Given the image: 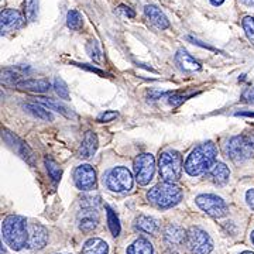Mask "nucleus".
<instances>
[{"label": "nucleus", "mask_w": 254, "mask_h": 254, "mask_svg": "<svg viewBox=\"0 0 254 254\" xmlns=\"http://www.w3.org/2000/svg\"><path fill=\"white\" fill-rule=\"evenodd\" d=\"M218 148L212 141L203 143L192 150V153L188 155L187 161L184 164L185 173L190 177L202 175L212 168V165L216 160Z\"/></svg>", "instance_id": "nucleus-1"}, {"label": "nucleus", "mask_w": 254, "mask_h": 254, "mask_svg": "<svg viewBox=\"0 0 254 254\" xmlns=\"http://www.w3.org/2000/svg\"><path fill=\"white\" fill-rule=\"evenodd\" d=\"M1 235L11 250H21L27 247L28 242V223L23 216L11 215L1 223Z\"/></svg>", "instance_id": "nucleus-2"}, {"label": "nucleus", "mask_w": 254, "mask_h": 254, "mask_svg": "<svg viewBox=\"0 0 254 254\" xmlns=\"http://www.w3.org/2000/svg\"><path fill=\"white\" fill-rule=\"evenodd\" d=\"M227 157L235 163H245L254 157V133L232 137L225 147Z\"/></svg>", "instance_id": "nucleus-3"}, {"label": "nucleus", "mask_w": 254, "mask_h": 254, "mask_svg": "<svg viewBox=\"0 0 254 254\" xmlns=\"http://www.w3.org/2000/svg\"><path fill=\"white\" fill-rule=\"evenodd\" d=\"M147 199L158 208H171L182 199V190L175 184H158L147 192Z\"/></svg>", "instance_id": "nucleus-4"}, {"label": "nucleus", "mask_w": 254, "mask_h": 254, "mask_svg": "<svg viewBox=\"0 0 254 254\" xmlns=\"http://www.w3.org/2000/svg\"><path fill=\"white\" fill-rule=\"evenodd\" d=\"M160 177L164 182L175 184L182 174V158L177 151H164L160 155Z\"/></svg>", "instance_id": "nucleus-5"}, {"label": "nucleus", "mask_w": 254, "mask_h": 254, "mask_svg": "<svg viewBox=\"0 0 254 254\" xmlns=\"http://www.w3.org/2000/svg\"><path fill=\"white\" fill-rule=\"evenodd\" d=\"M185 245L188 247L190 254H209L213 247L208 233L196 226L190 227L187 232Z\"/></svg>", "instance_id": "nucleus-6"}, {"label": "nucleus", "mask_w": 254, "mask_h": 254, "mask_svg": "<svg viewBox=\"0 0 254 254\" xmlns=\"http://www.w3.org/2000/svg\"><path fill=\"white\" fill-rule=\"evenodd\" d=\"M105 184L113 192H126L133 187V175L125 167H116L108 173Z\"/></svg>", "instance_id": "nucleus-7"}, {"label": "nucleus", "mask_w": 254, "mask_h": 254, "mask_svg": "<svg viewBox=\"0 0 254 254\" xmlns=\"http://www.w3.org/2000/svg\"><path fill=\"white\" fill-rule=\"evenodd\" d=\"M195 202L203 212H206L209 216H212V218H223V216H226L227 212H229L226 202L222 199L220 196L212 195V193L198 195Z\"/></svg>", "instance_id": "nucleus-8"}, {"label": "nucleus", "mask_w": 254, "mask_h": 254, "mask_svg": "<svg viewBox=\"0 0 254 254\" xmlns=\"http://www.w3.org/2000/svg\"><path fill=\"white\" fill-rule=\"evenodd\" d=\"M134 173H136V181L140 185H147L153 180L155 173V158L153 154H140L134 160Z\"/></svg>", "instance_id": "nucleus-9"}, {"label": "nucleus", "mask_w": 254, "mask_h": 254, "mask_svg": "<svg viewBox=\"0 0 254 254\" xmlns=\"http://www.w3.org/2000/svg\"><path fill=\"white\" fill-rule=\"evenodd\" d=\"M73 182L81 190H91L96 187V171L92 165L82 164L73 171Z\"/></svg>", "instance_id": "nucleus-10"}, {"label": "nucleus", "mask_w": 254, "mask_h": 254, "mask_svg": "<svg viewBox=\"0 0 254 254\" xmlns=\"http://www.w3.org/2000/svg\"><path fill=\"white\" fill-rule=\"evenodd\" d=\"M24 26V18L21 13L14 9H6L0 14V28H1V36L14 33Z\"/></svg>", "instance_id": "nucleus-11"}, {"label": "nucleus", "mask_w": 254, "mask_h": 254, "mask_svg": "<svg viewBox=\"0 0 254 254\" xmlns=\"http://www.w3.org/2000/svg\"><path fill=\"white\" fill-rule=\"evenodd\" d=\"M48 242V232L40 223H28V242L27 247L31 250L44 249Z\"/></svg>", "instance_id": "nucleus-12"}, {"label": "nucleus", "mask_w": 254, "mask_h": 254, "mask_svg": "<svg viewBox=\"0 0 254 254\" xmlns=\"http://www.w3.org/2000/svg\"><path fill=\"white\" fill-rule=\"evenodd\" d=\"M1 137L4 138V141L7 143V144L14 150V151H17L18 154L21 155L24 160H27L28 163H31V160H30V157H33V154H31V151H30V148H28L27 145L24 144L18 137H16L13 133H10V131H3V134H1Z\"/></svg>", "instance_id": "nucleus-13"}, {"label": "nucleus", "mask_w": 254, "mask_h": 254, "mask_svg": "<svg viewBox=\"0 0 254 254\" xmlns=\"http://www.w3.org/2000/svg\"><path fill=\"white\" fill-rule=\"evenodd\" d=\"M164 240L168 246H181L187 240V232L177 225H168L164 230Z\"/></svg>", "instance_id": "nucleus-14"}, {"label": "nucleus", "mask_w": 254, "mask_h": 254, "mask_svg": "<svg viewBox=\"0 0 254 254\" xmlns=\"http://www.w3.org/2000/svg\"><path fill=\"white\" fill-rule=\"evenodd\" d=\"M144 14L145 17L150 20V23H153L155 27L161 28V30H165L168 28L170 23H168V18L165 17L161 10L158 9L157 6H153V4H147L144 7Z\"/></svg>", "instance_id": "nucleus-15"}, {"label": "nucleus", "mask_w": 254, "mask_h": 254, "mask_svg": "<svg viewBox=\"0 0 254 254\" xmlns=\"http://www.w3.org/2000/svg\"><path fill=\"white\" fill-rule=\"evenodd\" d=\"M230 178V170L223 163H216L209 170V180L216 185H225Z\"/></svg>", "instance_id": "nucleus-16"}, {"label": "nucleus", "mask_w": 254, "mask_h": 254, "mask_svg": "<svg viewBox=\"0 0 254 254\" xmlns=\"http://www.w3.org/2000/svg\"><path fill=\"white\" fill-rule=\"evenodd\" d=\"M98 148V137L92 131H86L79 147V157L81 158H91Z\"/></svg>", "instance_id": "nucleus-17"}, {"label": "nucleus", "mask_w": 254, "mask_h": 254, "mask_svg": "<svg viewBox=\"0 0 254 254\" xmlns=\"http://www.w3.org/2000/svg\"><path fill=\"white\" fill-rule=\"evenodd\" d=\"M18 89L21 91H30L36 92V93H44L50 88H51V83L46 79H24V81H20L16 85Z\"/></svg>", "instance_id": "nucleus-18"}, {"label": "nucleus", "mask_w": 254, "mask_h": 254, "mask_svg": "<svg viewBox=\"0 0 254 254\" xmlns=\"http://www.w3.org/2000/svg\"><path fill=\"white\" fill-rule=\"evenodd\" d=\"M177 63L181 66L184 71H188V72H195V71H199L200 64L198 61H195V58L190 55L185 50H180L177 53Z\"/></svg>", "instance_id": "nucleus-19"}, {"label": "nucleus", "mask_w": 254, "mask_h": 254, "mask_svg": "<svg viewBox=\"0 0 254 254\" xmlns=\"http://www.w3.org/2000/svg\"><path fill=\"white\" fill-rule=\"evenodd\" d=\"M108 252H109L108 243L102 239L93 237L83 245L81 254H108Z\"/></svg>", "instance_id": "nucleus-20"}, {"label": "nucleus", "mask_w": 254, "mask_h": 254, "mask_svg": "<svg viewBox=\"0 0 254 254\" xmlns=\"http://www.w3.org/2000/svg\"><path fill=\"white\" fill-rule=\"evenodd\" d=\"M38 102H40L41 105H44V106L48 108V109L55 110V112L61 113V115L65 116V118L76 119V115L73 113L72 110L69 109L68 106H65V105L61 103V102H58V100L50 99V98H38Z\"/></svg>", "instance_id": "nucleus-21"}, {"label": "nucleus", "mask_w": 254, "mask_h": 254, "mask_svg": "<svg viewBox=\"0 0 254 254\" xmlns=\"http://www.w3.org/2000/svg\"><path fill=\"white\" fill-rule=\"evenodd\" d=\"M134 227H136V230L145 233V235H155L158 232V222L150 216L141 215L136 219Z\"/></svg>", "instance_id": "nucleus-22"}, {"label": "nucleus", "mask_w": 254, "mask_h": 254, "mask_svg": "<svg viewBox=\"0 0 254 254\" xmlns=\"http://www.w3.org/2000/svg\"><path fill=\"white\" fill-rule=\"evenodd\" d=\"M98 226V215L95 209H86L83 210V215L79 219V229L82 232H92Z\"/></svg>", "instance_id": "nucleus-23"}, {"label": "nucleus", "mask_w": 254, "mask_h": 254, "mask_svg": "<svg viewBox=\"0 0 254 254\" xmlns=\"http://www.w3.org/2000/svg\"><path fill=\"white\" fill-rule=\"evenodd\" d=\"M127 254H153V245L147 239H137L128 246Z\"/></svg>", "instance_id": "nucleus-24"}, {"label": "nucleus", "mask_w": 254, "mask_h": 254, "mask_svg": "<svg viewBox=\"0 0 254 254\" xmlns=\"http://www.w3.org/2000/svg\"><path fill=\"white\" fill-rule=\"evenodd\" d=\"M23 108L27 110L28 113H31L33 116H36V118L43 119V120H47V122L53 120V115L47 109L41 108L40 105H37V103H24Z\"/></svg>", "instance_id": "nucleus-25"}, {"label": "nucleus", "mask_w": 254, "mask_h": 254, "mask_svg": "<svg viewBox=\"0 0 254 254\" xmlns=\"http://www.w3.org/2000/svg\"><path fill=\"white\" fill-rule=\"evenodd\" d=\"M46 167H47V171H48V175L51 177V180H53V181L58 182L60 180H61L63 170H61V167L55 163L51 157H47L46 158Z\"/></svg>", "instance_id": "nucleus-26"}, {"label": "nucleus", "mask_w": 254, "mask_h": 254, "mask_svg": "<svg viewBox=\"0 0 254 254\" xmlns=\"http://www.w3.org/2000/svg\"><path fill=\"white\" fill-rule=\"evenodd\" d=\"M66 26L73 30L78 31L82 28V16L79 14V11L76 10H69L66 14Z\"/></svg>", "instance_id": "nucleus-27"}, {"label": "nucleus", "mask_w": 254, "mask_h": 254, "mask_svg": "<svg viewBox=\"0 0 254 254\" xmlns=\"http://www.w3.org/2000/svg\"><path fill=\"white\" fill-rule=\"evenodd\" d=\"M38 13V0H24V14L27 21H34Z\"/></svg>", "instance_id": "nucleus-28"}, {"label": "nucleus", "mask_w": 254, "mask_h": 254, "mask_svg": "<svg viewBox=\"0 0 254 254\" xmlns=\"http://www.w3.org/2000/svg\"><path fill=\"white\" fill-rule=\"evenodd\" d=\"M106 210H108V223H109L110 232L113 236H119L120 235V223H119L118 216L113 212V209L109 208V206H106Z\"/></svg>", "instance_id": "nucleus-29"}, {"label": "nucleus", "mask_w": 254, "mask_h": 254, "mask_svg": "<svg viewBox=\"0 0 254 254\" xmlns=\"http://www.w3.org/2000/svg\"><path fill=\"white\" fill-rule=\"evenodd\" d=\"M86 51H88V54L91 57L93 61H96V63H102L103 61V58H102V51H100L99 46H98V43L96 41H88V44H86Z\"/></svg>", "instance_id": "nucleus-30"}, {"label": "nucleus", "mask_w": 254, "mask_h": 254, "mask_svg": "<svg viewBox=\"0 0 254 254\" xmlns=\"http://www.w3.org/2000/svg\"><path fill=\"white\" fill-rule=\"evenodd\" d=\"M242 24L249 41L254 46V16H246Z\"/></svg>", "instance_id": "nucleus-31"}, {"label": "nucleus", "mask_w": 254, "mask_h": 254, "mask_svg": "<svg viewBox=\"0 0 254 254\" xmlns=\"http://www.w3.org/2000/svg\"><path fill=\"white\" fill-rule=\"evenodd\" d=\"M54 88L55 92L58 93V96H60L61 99H69V89H68L66 83H65L61 78H55Z\"/></svg>", "instance_id": "nucleus-32"}, {"label": "nucleus", "mask_w": 254, "mask_h": 254, "mask_svg": "<svg viewBox=\"0 0 254 254\" xmlns=\"http://www.w3.org/2000/svg\"><path fill=\"white\" fill-rule=\"evenodd\" d=\"M1 82L4 85H17L20 81H18L17 73H14L10 69H4V71H1Z\"/></svg>", "instance_id": "nucleus-33"}, {"label": "nucleus", "mask_w": 254, "mask_h": 254, "mask_svg": "<svg viewBox=\"0 0 254 254\" xmlns=\"http://www.w3.org/2000/svg\"><path fill=\"white\" fill-rule=\"evenodd\" d=\"M118 112H113V110H108V112H105L103 115H100L99 118H98V120L99 122H112L113 119L118 118Z\"/></svg>", "instance_id": "nucleus-34"}, {"label": "nucleus", "mask_w": 254, "mask_h": 254, "mask_svg": "<svg viewBox=\"0 0 254 254\" xmlns=\"http://www.w3.org/2000/svg\"><path fill=\"white\" fill-rule=\"evenodd\" d=\"M243 100H245L246 103H249V105H254V88H250V89H247L243 93Z\"/></svg>", "instance_id": "nucleus-35"}, {"label": "nucleus", "mask_w": 254, "mask_h": 254, "mask_svg": "<svg viewBox=\"0 0 254 254\" xmlns=\"http://www.w3.org/2000/svg\"><path fill=\"white\" fill-rule=\"evenodd\" d=\"M246 203L249 205V208L254 210V188L246 192Z\"/></svg>", "instance_id": "nucleus-36"}, {"label": "nucleus", "mask_w": 254, "mask_h": 254, "mask_svg": "<svg viewBox=\"0 0 254 254\" xmlns=\"http://www.w3.org/2000/svg\"><path fill=\"white\" fill-rule=\"evenodd\" d=\"M78 66H81V68H83V69H88V71H92V72L95 73H99V75H105V72H102L100 69H98V68H95V66H89V65H86V64H76Z\"/></svg>", "instance_id": "nucleus-37"}, {"label": "nucleus", "mask_w": 254, "mask_h": 254, "mask_svg": "<svg viewBox=\"0 0 254 254\" xmlns=\"http://www.w3.org/2000/svg\"><path fill=\"white\" fill-rule=\"evenodd\" d=\"M120 10L126 14L127 17H134V16H136V13L130 9V7H127V6H123V4H122V6H120Z\"/></svg>", "instance_id": "nucleus-38"}, {"label": "nucleus", "mask_w": 254, "mask_h": 254, "mask_svg": "<svg viewBox=\"0 0 254 254\" xmlns=\"http://www.w3.org/2000/svg\"><path fill=\"white\" fill-rule=\"evenodd\" d=\"M240 1H242L243 4H246V6H250V7L254 6V0H240Z\"/></svg>", "instance_id": "nucleus-39"}, {"label": "nucleus", "mask_w": 254, "mask_h": 254, "mask_svg": "<svg viewBox=\"0 0 254 254\" xmlns=\"http://www.w3.org/2000/svg\"><path fill=\"white\" fill-rule=\"evenodd\" d=\"M225 0H210V3L213 4V6H219V4H222Z\"/></svg>", "instance_id": "nucleus-40"}, {"label": "nucleus", "mask_w": 254, "mask_h": 254, "mask_svg": "<svg viewBox=\"0 0 254 254\" xmlns=\"http://www.w3.org/2000/svg\"><path fill=\"white\" fill-rule=\"evenodd\" d=\"M165 254H178V253H175V252H173V250H168V252H165Z\"/></svg>", "instance_id": "nucleus-41"}, {"label": "nucleus", "mask_w": 254, "mask_h": 254, "mask_svg": "<svg viewBox=\"0 0 254 254\" xmlns=\"http://www.w3.org/2000/svg\"><path fill=\"white\" fill-rule=\"evenodd\" d=\"M252 242H253V245H254V230L252 232Z\"/></svg>", "instance_id": "nucleus-42"}, {"label": "nucleus", "mask_w": 254, "mask_h": 254, "mask_svg": "<svg viewBox=\"0 0 254 254\" xmlns=\"http://www.w3.org/2000/svg\"><path fill=\"white\" fill-rule=\"evenodd\" d=\"M240 254H254L253 252H243V253H240Z\"/></svg>", "instance_id": "nucleus-43"}]
</instances>
